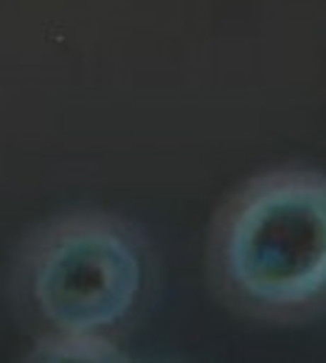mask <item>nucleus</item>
I'll return each instance as SVG.
<instances>
[{"mask_svg": "<svg viewBox=\"0 0 326 363\" xmlns=\"http://www.w3.org/2000/svg\"><path fill=\"white\" fill-rule=\"evenodd\" d=\"M147 254L127 223L71 214L43 228L26 251L23 290L54 335L107 338L138 307Z\"/></svg>", "mask_w": 326, "mask_h": 363, "instance_id": "nucleus-2", "label": "nucleus"}, {"mask_svg": "<svg viewBox=\"0 0 326 363\" xmlns=\"http://www.w3.org/2000/svg\"><path fill=\"white\" fill-rule=\"evenodd\" d=\"M211 268L234 307L296 321L326 307V178L276 169L242 186L220 211Z\"/></svg>", "mask_w": 326, "mask_h": 363, "instance_id": "nucleus-1", "label": "nucleus"}]
</instances>
